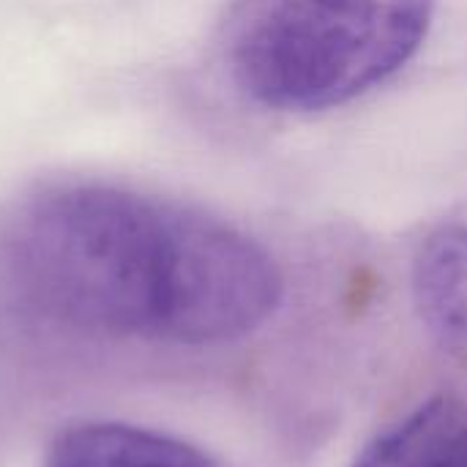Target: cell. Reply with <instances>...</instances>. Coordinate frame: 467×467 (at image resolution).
Listing matches in <instances>:
<instances>
[{
	"label": "cell",
	"instance_id": "cell-1",
	"mask_svg": "<svg viewBox=\"0 0 467 467\" xmlns=\"http://www.w3.org/2000/svg\"><path fill=\"white\" fill-rule=\"evenodd\" d=\"M11 241L30 301L90 334L219 345L257 331L282 301V274L257 241L109 186L44 194Z\"/></svg>",
	"mask_w": 467,
	"mask_h": 467
},
{
	"label": "cell",
	"instance_id": "cell-2",
	"mask_svg": "<svg viewBox=\"0 0 467 467\" xmlns=\"http://www.w3.org/2000/svg\"><path fill=\"white\" fill-rule=\"evenodd\" d=\"M430 22L432 0H238L227 63L257 104L317 112L394 77Z\"/></svg>",
	"mask_w": 467,
	"mask_h": 467
},
{
	"label": "cell",
	"instance_id": "cell-3",
	"mask_svg": "<svg viewBox=\"0 0 467 467\" xmlns=\"http://www.w3.org/2000/svg\"><path fill=\"white\" fill-rule=\"evenodd\" d=\"M44 467H216L197 446L145 427L85 421L63 430Z\"/></svg>",
	"mask_w": 467,
	"mask_h": 467
},
{
	"label": "cell",
	"instance_id": "cell-4",
	"mask_svg": "<svg viewBox=\"0 0 467 467\" xmlns=\"http://www.w3.org/2000/svg\"><path fill=\"white\" fill-rule=\"evenodd\" d=\"M413 301L438 345L451 353L467 350V222L443 224L421 244Z\"/></svg>",
	"mask_w": 467,
	"mask_h": 467
},
{
	"label": "cell",
	"instance_id": "cell-5",
	"mask_svg": "<svg viewBox=\"0 0 467 467\" xmlns=\"http://www.w3.org/2000/svg\"><path fill=\"white\" fill-rule=\"evenodd\" d=\"M353 467H467V405L441 394L375 435Z\"/></svg>",
	"mask_w": 467,
	"mask_h": 467
}]
</instances>
